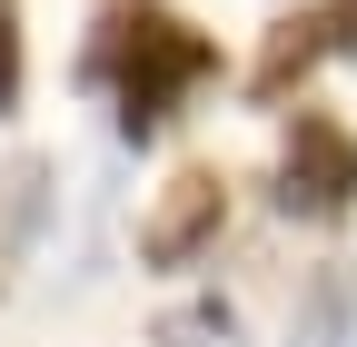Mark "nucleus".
<instances>
[{
    "instance_id": "1",
    "label": "nucleus",
    "mask_w": 357,
    "mask_h": 347,
    "mask_svg": "<svg viewBox=\"0 0 357 347\" xmlns=\"http://www.w3.org/2000/svg\"><path fill=\"white\" fill-rule=\"evenodd\" d=\"M208 79H218V40L199 20H178L169 0H100V10H89L79 90L109 100V119H119L129 149H149Z\"/></svg>"
},
{
    "instance_id": "2",
    "label": "nucleus",
    "mask_w": 357,
    "mask_h": 347,
    "mask_svg": "<svg viewBox=\"0 0 357 347\" xmlns=\"http://www.w3.org/2000/svg\"><path fill=\"white\" fill-rule=\"evenodd\" d=\"M268 208L298 229H347L357 219V129L337 109H288L278 129V169H268Z\"/></svg>"
},
{
    "instance_id": "3",
    "label": "nucleus",
    "mask_w": 357,
    "mask_h": 347,
    "mask_svg": "<svg viewBox=\"0 0 357 347\" xmlns=\"http://www.w3.org/2000/svg\"><path fill=\"white\" fill-rule=\"evenodd\" d=\"M218 229H229V179H218L208 159L169 169V189L139 219V268H199V258L218 248Z\"/></svg>"
},
{
    "instance_id": "4",
    "label": "nucleus",
    "mask_w": 357,
    "mask_h": 347,
    "mask_svg": "<svg viewBox=\"0 0 357 347\" xmlns=\"http://www.w3.org/2000/svg\"><path fill=\"white\" fill-rule=\"evenodd\" d=\"M328 60V10L307 0V10H278L268 20V40H258V60H248V100L258 109H288L298 100V79Z\"/></svg>"
},
{
    "instance_id": "5",
    "label": "nucleus",
    "mask_w": 357,
    "mask_h": 347,
    "mask_svg": "<svg viewBox=\"0 0 357 347\" xmlns=\"http://www.w3.org/2000/svg\"><path fill=\"white\" fill-rule=\"evenodd\" d=\"M50 229H60V159L20 149L10 169H0V248H10V258H40Z\"/></svg>"
},
{
    "instance_id": "6",
    "label": "nucleus",
    "mask_w": 357,
    "mask_h": 347,
    "mask_svg": "<svg viewBox=\"0 0 357 347\" xmlns=\"http://www.w3.org/2000/svg\"><path fill=\"white\" fill-rule=\"evenodd\" d=\"M288 347H357V268H347V258H328V268L307 278Z\"/></svg>"
},
{
    "instance_id": "7",
    "label": "nucleus",
    "mask_w": 357,
    "mask_h": 347,
    "mask_svg": "<svg viewBox=\"0 0 357 347\" xmlns=\"http://www.w3.org/2000/svg\"><path fill=\"white\" fill-rule=\"evenodd\" d=\"M159 347H238V308L229 298H189L159 318Z\"/></svg>"
},
{
    "instance_id": "8",
    "label": "nucleus",
    "mask_w": 357,
    "mask_h": 347,
    "mask_svg": "<svg viewBox=\"0 0 357 347\" xmlns=\"http://www.w3.org/2000/svg\"><path fill=\"white\" fill-rule=\"evenodd\" d=\"M30 90V50H20V0H0V119H20Z\"/></svg>"
},
{
    "instance_id": "9",
    "label": "nucleus",
    "mask_w": 357,
    "mask_h": 347,
    "mask_svg": "<svg viewBox=\"0 0 357 347\" xmlns=\"http://www.w3.org/2000/svg\"><path fill=\"white\" fill-rule=\"evenodd\" d=\"M318 10H328V50L357 60V0H318Z\"/></svg>"
},
{
    "instance_id": "10",
    "label": "nucleus",
    "mask_w": 357,
    "mask_h": 347,
    "mask_svg": "<svg viewBox=\"0 0 357 347\" xmlns=\"http://www.w3.org/2000/svg\"><path fill=\"white\" fill-rule=\"evenodd\" d=\"M0 268H10V248H0Z\"/></svg>"
}]
</instances>
